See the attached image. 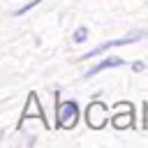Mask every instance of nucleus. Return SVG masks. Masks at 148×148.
<instances>
[{
	"label": "nucleus",
	"mask_w": 148,
	"mask_h": 148,
	"mask_svg": "<svg viewBox=\"0 0 148 148\" xmlns=\"http://www.w3.org/2000/svg\"><path fill=\"white\" fill-rule=\"evenodd\" d=\"M143 37H148V32H146V30H136V32L123 35V37H118V39L104 42V44H99L97 49L88 51V53H86V56H81V58H92V56H99V53H104L106 49H113V46H125V44H134V42H139V39H143Z\"/></svg>",
	"instance_id": "1"
},
{
	"label": "nucleus",
	"mask_w": 148,
	"mask_h": 148,
	"mask_svg": "<svg viewBox=\"0 0 148 148\" xmlns=\"http://www.w3.org/2000/svg\"><path fill=\"white\" fill-rule=\"evenodd\" d=\"M79 120V106L76 102H60L58 104V125L62 130H72Z\"/></svg>",
	"instance_id": "2"
},
{
	"label": "nucleus",
	"mask_w": 148,
	"mask_h": 148,
	"mask_svg": "<svg viewBox=\"0 0 148 148\" xmlns=\"http://www.w3.org/2000/svg\"><path fill=\"white\" fill-rule=\"evenodd\" d=\"M106 120H109V111H106V106L99 104V102H92V104L88 106V125L95 127V130H99V127L106 125Z\"/></svg>",
	"instance_id": "3"
},
{
	"label": "nucleus",
	"mask_w": 148,
	"mask_h": 148,
	"mask_svg": "<svg viewBox=\"0 0 148 148\" xmlns=\"http://www.w3.org/2000/svg\"><path fill=\"white\" fill-rule=\"evenodd\" d=\"M120 65H125V60H123V58H106V60L97 62L92 69H88V72H86V76H92V74H97V72H102V69H109V67H120Z\"/></svg>",
	"instance_id": "4"
},
{
	"label": "nucleus",
	"mask_w": 148,
	"mask_h": 148,
	"mask_svg": "<svg viewBox=\"0 0 148 148\" xmlns=\"http://www.w3.org/2000/svg\"><path fill=\"white\" fill-rule=\"evenodd\" d=\"M111 120H113V125H116L118 130L132 127V123H134V118H132V109H130V111H125V113H120V116H113Z\"/></svg>",
	"instance_id": "5"
},
{
	"label": "nucleus",
	"mask_w": 148,
	"mask_h": 148,
	"mask_svg": "<svg viewBox=\"0 0 148 148\" xmlns=\"http://www.w3.org/2000/svg\"><path fill=\"white\" fill-rule=\"evenodd\" d=\"M86 37H88V30H86V28H79V30L74 32V42H76V44L86 42Z\"/></svg>",
	"instance_id": "6"
},
{
	"label": "nucleus",
	"mask_w": 148,
	"mask_h": 148,
	"mask_svg": "<svg viewBox=\"0 0 148 148\" xmlns=\"http://www.w3.org/2000/svg\"><path fill=\"white\" fill-rule=\"evenodd\" d=\"M39 2H42V0H32V2H30V5H25V7H21V9H18V12H16V14H18V16H21V14H25V12H28V9H30V7H35V5H39Z\"/></svg>",
	"instance_id": "7"
},
{
	"label": "nucleus",
	"mask_w": 148,
	"mask_h": 148,
	"mask_svg": "<svg viewBox=\"0 0 148 148\" xmlns=\"http://www.w3.org/2000/svg\"><path fill=\"white\" fill-rule=\"evenodd\" d=\"M143 67H146V65H143V62H134V65H132V69H134V72H141V69H143Z\"/></svg>",
	"instance_id": "8"
},
{
	"label": "nucleus",
	"mask_w": 148,
	"mask_h": 148,
	"mask_svg": "<svg viewBox=\"0 0 148 148\" xmlns=\"http://www.w3.org/2000/svg\"><path fill=\"white\" fill-rule=\"evenodd\" d=\"M146 130H148V104H146Z\"/></svg>",
	"instance_id": "9"
}]
</instances>
